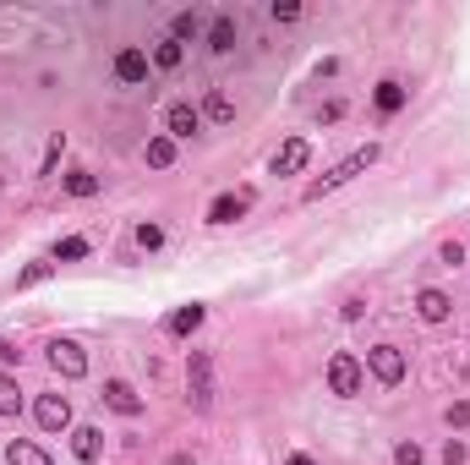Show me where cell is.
I'll return each mask as SVG.
<instances>
[{
	"label": "cell",
	"mask_w": 470,
	"mask_h": 465,
	"mask_svg": "<svg viewBox=\"0 0 470 465\" xmlns=\"http://www.w3.org/2000/svg\"><path fill=\"white\" fill-rule=\"evenodd\" d=\"M72 454H77L82 465H93V460L104 454V432H99V427H77V432H72Z\"/></svg>",
	"instance_id": "obj_13"
},
{
	"label": "cell",
	"mask_w": 470,
	"mask_h": 465,
	"mask_svg": "<svg viewBox=\"0 0 470 465\" xmlns=\"http://www.w3.org/2000/svg\"><path fill=\"white\" fill-rule=\"evenodd\" d=\"M115 77H120V82H143V77H148V55H143V50H120V55H115Z\"/></svg>",
	"instance_id": "obj_16"
},
{
	"label": "cell",
	"mask_w": 470,
	"mask_h": 465,
	"mask_svg": "<svg viewBox=\"0 0 470 465\" xmlns=\"http://www.w3.org/2000/svg\"><path fill=\"white\" fill-rule=\"evenodd\" d=\"M372 105H378L383 115H399V110H405V88H399L394 77H383V82H378V93H372Z\"/></svg>",
	"instance_id": "obj_19"
},
{
	"label": "cell",
	"mask_w": 470,
	"mask_h": 465,
	"mask_svg": "<svg viewBox=\"0 0 470 465\" xmlns=\"http://www.w3.org/2000/svg\"><path fill=\"white\" fill-rule=\"evenodd\" d=\"M416 313H421V323H449V313H454V301H449V291H437V285H427V291L416 296Z\"/></svg>",
	"instance_id": "obj_11"
},
{
	"label": "cell",
	"mask_w": 470,
	"mask_h": 465,
	"mask_svg": "<svg viewBox=\"0 0 470 465\" xmlns=\"http://www.w3.org/2000/svg\"><path fill=\"white\" fill-rule=\"evenodd\" d=\"M93 246H88V236H66V241H55V252H50V263H77V258H88Z\"/></svg>",
	"instance_id": "obj_20"
},
{
	"label": "cell",
	"mask_w": 470,
	"mask_h": 465,
	"mask_svg": "<svg viewBox=\"0 0 470 465\" xmlns=\"http://www.w3.org/2000/svg\"><path fill=\"white\" fill-rule=\"evenodd\" d=\"M449 427H470V399H454L449 406Z\"/></svg>",
	"instance_id": "obj_31"
},
{
	"label": "cell",
	"mask_w": 470,
	"mask_h": 465,
	"mask_svg": "<svg viewBox=\"0 0 470 465\" xmlns=\"http://www.w3.org/2000/svg\"><path fill=\"white\" fill-rule=\"evenodd\" d=\"M137 246H143V252H159V246H165V230H159V225H137Z\"/></svg>",
	"instance_id": "obj_26"
},
{
	"label": "cell",
	"mask_w": 470,
	"mask_h": 465,
	"mask_svg": "<svg viewBox=\"0 0 470 465\" xmlns=\"http://www.w3.org/2000/svg\"><path fill=\"white\" fill-rule=\"evenodd\" d=\"M181 60H186V44H175L170 34L153 44V66H159V72H181Z\"/></svg>",
	"instance_id": "obj_18"
},
{
	"label": "cell",
	"mask_w": 470,
	"mask_h": 465,
	"mask_svg": "<svg viewBox=\"0 0 470 465\" xmlns=\"http://www.w3.org/2000/svg\"><path fill=\"white\" fill-rule=\"evenodd\" d=\"M328 389H334L339 399H351V394H361V361H356L351 351H339V356L328 361Z\"/></svg>",
	"instance_id": "obj_4"
},
{
	"label": "cell",
	"mask_w": 470,
	"mask_h": 465,
	"mask_svg": "<svg viewBox=\"0 0 470 465\" xmlns=\"http://www.w3.org/2000/svg\"><path fill=\"white\" fill-rule=\"evenodd\" d=\"M148 165L153 170H170L175 165V137H148Z\"/></svg>",
	"instance_id": "obj_22"
},
{
	"label": "cell",
	"mask_w": 470,
	"mask_h": 465,
	"mask_svg": "<svg viewBox=\"0 0 470 465\" xmlns=\"http://www.w3.org/2000/svg\"><path fill=\"white\" fill-rule=\"evenodd\" d=\"M50 268H55V263H27V268L17 274V291H34L39 279H50Z\"/></svg>",
	"instance_id": "obj_25"
},
{
	"label": "cell",
	"mask_w": 470,
	"mask_h": 465,
	"mask_svg": "<svg viewBox=\"0 0 470 465\" xmlns=\"http://www.w3.org/2000/svg\"><path fill=\"white\" fill-rule=\"evenodd\" d=\"M34 416H39L44 432H66V427H72V399H66V394H39Z\"/></svg>",
	"instance_id": "obj_7"
},
{
	"label": "cell",
	"mask_w": 470,
	"mask_h": 465,
	"mask_svg": "<svg viewBox=\"0 0 470 465\" xmlns=\"http://www.w3.org/2000/svg\"><path fill=\"white\" fill-rule=\"evenodd\" d=\"M197 132H203V110L186 105V99H175V105L165 110V137L181 143V137H197Z\"/></svg>",
	"instance_id": "obj_6"
},
{
	"label": "cell",
	"mask_w": 470,
	"mask_h": 465,
	"mask_svg": "<svg viewBox=\"0 0 470 465\" xmlns=\"http://www.w3.org/2000/svg\"><path fill=\"white\" fill-rule=\"evenodd\" d=\"M186 399H192L197 411L213 406V361H208V351H192V356H186Z\"/></svg>",
	"instance_id": "obj_2"
},
{
	"label": "cell",
	"mask_w": 470,
	"mask_h": 465,
	"mask_svg": "<svg viewBox=\"0 0 470 465\" xmlns=\"http://www.w3.org/2000/svg\"><path fill=\"white\" fill-rule=\"evenodd\" d=\"M203 120H213V127H230V120H235V99H230L225 88H213L208 99H203Z\"/></svg>",
	"instance_id": "obj_15"
},
{
	"label": "cell",
	"mask_w": 470,
	"mask_h": 465,
	"mask_svg": "<svg viewBox=\"0 0 470 465\" xmlns=\"http://www.w3.org/2000/svg\"><path fill=\"white\" fill-rule=\"evenodd\" d=\"M274 22H301V6L296 0H274Z\"/></svg>",
	"instance_id": "obj_28"
},
{
	"label": "cell",
	"mask_w": 470,
	"mask_h": 465,
	"mask_svg": "<svg viewBox=\"0 0 470 465\" xmlns=\"http://www.w3.org/2000/svg\"><path fill=\"white\" fill-rule=\"evenodd\" d=\"M285 465H312V454H290V460H285Z\"/></svg>",
	"instance_id": "obj_35"
},
{
	"label": "cell",
	"mask_w": 470,
	"mask_h": 465,
	"mask_svg": "<svg viewBox=\"0 0 470 465\" xmlns=\"http://www.w3.org/2000/svg\"><path fill=\"white\" fill-rule=\"evenodd\" d=\"M17 361H22V351L12 345V339H6V334H0V372H6V367H17Z\"/></svg>",
	"instance_id": "obj_30"
},
{
	"label": "cell",
	"mask_w": 470,
	"mask_h": 465,
	"mask_svg": "<svg viewBox=\"0 0 470 465\" xmlns=\"http://www.w3.org/2000/svg\"><path fill=\"white\" fill-rule=\"evenodd\" d=\"M246 208H252V192H225L208 203V225H235Z\"/></svg>",
	"instance_id": "obj_10"
},
{
	"label": "cell",
	"mask_w": 470,
	"mask_h": 465,
	"mask_svg": "<svg viewBox=\"0 0 470 465\" xmlns=\"http://www.w3.org/2000/svg\"><path fill=\"white\" fill-rule=\"evenodd\" d=\"M66 192H72V198H93V192H99V175L72 170V175H66Z\"/></svg>",
	"instance_id": "obj_24"
},
{
	"label": "cell",
	"mask_w": 470,
	"mask_h": 465,
	"mask_svg": "<svg viewBox=\"0 0 470 465\" xmlns=\"http://www.w3.org/2000/svg\"><path fill=\"white\" fill-rule=\"evenodd\" d=\"M0 416H22V389L12 372H0Z\"/></svg>",
	"instance_id": "obj_21"
},
{
	"label": "cell",
	"mask_w": 470,
	"mask_h": 465,
	"mask_svg": "<svg viewBox=\"0 0 470 465\" xmlns=\"http://www.w3.org/2000/svg\"><path fill=\"white\" fill-rule=\"evenodd\" d=\"M203 318H208V306H203V301H192V306H175V313L165 318V329H170V334H197V329H203Z\"/></svg>",
	"instance_id": "obj_14"
},
{
	"label": "cell",
	"mask_w": 470,
	"mask_h": 465,
	"mask_svg": "<svg viewBox=\"0 0 470 465\" xmlns=\"http://www.w3.org/2000/svg\"><path fill=\"white\" fill-rule=\"evenodd\" d=\"M104 406H110L115 416H143V394H137L127 378H110V384H104Z\"/></svg>",
	"instance_id": "obj_9"
},
{
	"label": "cell",
	"mask_w": 470,
	"mask_h": 465,
	"mask_svg": "<svg viewBox=\"0 0 470 465\" xmlns=\"http://www.w3.org/2000/svg\"><path fill=\"white\" fill-rule=\"evenodd\" d=\"M60 153H66V137H50V148H44V165H39V175H55Z\"/></svg>",
	"instance_id": "obj_27"
},
{
	"label": "cell",
	"mask_w": 470,
	"mask_h": 465,
	"mask_svg": "<svg viewBox=\"0 0 470 465\" xmlns=\"http://www.w3.org/2000/svg\"><path fill=\"white\" fill-rule=\"evenodd\" d=\"M339 115H344V105H339V99H328V105L318 110V120H323V127H334V120H339Z\"/></svg>",
	"instance_id": "obj_33"
},
{
	"label": "cell",
	"mask_w": 470,
	"mask_h": 465,
	"mask_svg": "<svg viewBox=\"0 0 470 465\" xmlns=\"http://www.w3.org/2000/svg\"><path fill=\"white\" fill-rule=\"evenodd\" d=\"M443 460H449V465H465V444H459V438H449V444H443Z\"/></svg>",
	"instance_id": "obj_34"
},
{
	"label": "cell",
	"mask_w": 470,
	"mask_h": 465,
	"mask_svg": "<svg viewBox=\"0 0 470 465\" xmlns=\"http://www.w3.org/2000/svg\"><path fill=\"white\" fill-rule=\"evenodd\" d=\"M208 50H213V55H230V50H235V17H230V12H219V17L208 22Z\"/></svg>",
	"instance_id": "obj_12"
},
{
	"label": "cell",
	"mask_w": 470,
	"mask_h": 465,
	"mask_svg": "<svg viewBox=\"0 0 470 465\" xmlns=\"http://www.w3.org/2000/svg\"><path fill=\"white\" fill-rule=\"evenodd\" d=\"M6 465H55L39 444H27V438H12L6 444Z\"/></svg>",
	"instance_id": "obj_17"
},
{
	"label": "cell",
	"mask_w": 470,
	"mask_h": 465,
	"mask_svg": "<svg viewBox=\"0 0 470 465\" xmlns=\"http://www.w3.org/2000/svg\"><path fill=\"white\" fill-rule=\"evenodd\" d=\"M366 372H372L383 389H394V384L405 378V351H399V345H372V351H366Z\"/></svg>",
	"instance_id": "obj_3"
},
{
	"label": "cell",
	"mask_w": 470,
	"mask_h": 465,
	"mask_svg": "<svg viewBox=\"0 0 470 465\" xmlns=\"http://www.w3.org/2000/svg\"><path fill=\"white\" fill-rule=\"evenodd\" d=\"M306 159H312V143L306 137H290V143H279V153H274V175H301L306 170Z\"/></svg>",
	"instance_id": "obj_8"
},
{
	"label": "cell",
	"mask_w": 470,
	"mask_h": 465,
	"mask_svg": "<svg viewBox=\"0 0 470 465\" xmlns=\"http://www.w3.org/2000/svg\"><path fill=\"white\" fill-rule=\"evenodd\" d=\"M394 465H421V444H399L394 449Z\"/></svg>",
	"instance_id": "obj_29"
},
{
	"label": "cell",
	"mask_w": 470,
	"mask_h": 465,
	"mask_svg": "<svg viewBox=\"0 0 470 465\" xmlns=\"http://www.w3.org/2000/svg\"><path fill=\"white\" fill-rule=\"evenodd\" d=\"M50 367L60 372V378H82V372H88V356H82V345H77V339H50Z\"/></svg>",
	"instance_id": "obj_5"
},
{
	"label": "cell",
	"mask_w": 470,
	"mask_h": 465,
	"mask_svg": "<svg viewBox=\"0 0 470 465\" xmlns=\"http://www.w3.org/2000/svg\"><path fill=\"white\" fill-rule=\"evenodd\" d=\"M437 258L454 268V263H465V246H459V241H443V246H437Z\"/></svg>",
	"instance_id": "obj_32"
},
{
	"label": "cell",
	"mask_w": 470,
	"mask_h": 465,
	"mask_svg": "<svg viewBox=\"0 0 470 465\" xmlns=\"http://www.w3.org/2000/svg\"><path fill=\"white\" fill-rule=\"evenodd\" d=\"M378 165V143H366V148H356V153H344V159L328 170V175H318V181H306V203H318L323 192H334V186H344V181H356L361 170H372Z\"/></svg>",
	"instance_id": "obj_1"
},
{
	"label": "cell",
	"mask_w": 470,
	"mask_h": 465,
	"mask_svg": "<svg viewBox=\"0 0 470 465\" xmlns=\"http://www.w3.org/2000/svg\"><path fill=\"white\" fill-rule=\"evenodd\" d=\"M197 34H203V17H197V12H181V17L170 22V39H175V44H186V39H197Z\"/></svg>",
	"instance_id": "obj_23"
}]
</instances>
